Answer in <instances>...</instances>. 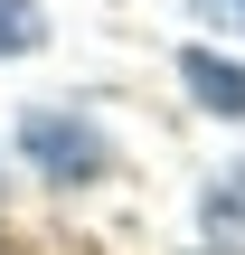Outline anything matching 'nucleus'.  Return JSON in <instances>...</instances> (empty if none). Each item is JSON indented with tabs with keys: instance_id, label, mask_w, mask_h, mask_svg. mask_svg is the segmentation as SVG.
Masks as SVG:
<instances>
[{
	"instance_id": "f257e3e1",
	"label": "nucleus",
	"mask_w": 245,
	"mask_h": 255,
	"mask_svg": "<svg viewBox=\"0 0 245 255\" xmlns=\"http://www.w3.org/2000/svg\"><path fill=\"white\" fill-rule=\"evenodd\" d=\"M19 151L47 170V180H94L113 151H104V132L85 123V114H57V104H38L28 123H19Z\"/></svg>"
},
{
	"instance_id": "f03ea898",
	"label": "nucleus",
	"mask_w": 245,
	"mask_h": 255,
	"mask_svg": "<svg viewBox=\"0 0 245 255\" xmlns=\"http://www.w3.org/2000/svg\"><path fill=\"white\" fill-rule=\"evenodd\" d=\"M179 85H189L208 114H245V66L217 57V47H189V57H179Z\"/></svg>"
},
{
	"instance_id": "20e7f679",
	"label": "nucleus",
	"mask_w": 245,
	"mask_h": 255,
	"mask_svg": "<svg viewBox=\"0 0 245 255\" xmlns=\"http://www.w3.org/2000/svg\"><path fill=\"white\" fill-rule=\"evenodd\" d=\"M0 180H9V170H0Z\"/></svg>"
},
{
	"instance_id": "7ed1b4c3",
	"label": "nucleus",
	"mask_w": 245,
	"mask_h": 255,
	"mask_svg": "<svg viewBox=\"0 0 245 255\" xmlns=\"http://www.w3.org/2000/svg\"><path fill=\"white\" fill-rule=\"evenodd\" d=\"M47 38V19H38V0H0V57H28Z\"/></svg>"
}]
</instances>
